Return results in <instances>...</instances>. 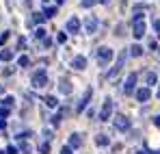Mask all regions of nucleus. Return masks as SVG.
<instances>
[{
	"label": "nucleus",
	"instance_id": "nucleus-7",
	"mask_svg": "<svg viewBox=\"0 0 160 154\" xmlns=\"http://www.w3.org/2000/svg\"><path fill=\"white\" fill-rule=\"evenodd\" d=\"M115 128L117 130H128L130 128V119H128L126 115H117V117H115Z\"/></svg>",
	"mask_w": 160,
	"mask_h": 154
},
{
	"label": "nucleus",
	"instance_id": "nucleus-15",
	"mask_svg": "<svg viewBox=\"0 0 160 154\" xmlns=\"http://www.w3.org/2000/svg\"><path fill=\"white\" fill-rule=\"evenodd\" d=\"M156 80H158V76H156L154 72H147V74H145V82H147V85H156Z\"/></svg>",
	"mask_w": 160,
	"mask_h": 154
},
{
	"label": "nucleus",
	"instance_id": "nucleus-30",
	"mask_svg": "<svg viewBox=\"0 0 160 154\" xmlns=\"http://www.w3.org/2000/svg\"><path fill=\"white\" fill-rule=\"evenodd\" d=\"M61 154H72V148H69V146H65V148L61 150Z\"/></svg>",
	"mask_w": 160,
	"mask_h": 154
},
{
	"label": "nucleus",
	"instance_id": "nucleus-5",
	"mask_svg": "<svg viewBox=\"0 0 160 154\" xmlns=\"http://www.w3.org/2000/svg\"><path fill=\"white\" fill-rule=\"evenodd\" d=\"M134 26H132V35L136 37V39H141L143 35H145V22L143 20H132Z\"/></svg>",
	"mask_w": 160,
	"mask_h": 154
},
{
	"label": "nucleus",
	"instance_id": "nucleus-28",
	"mask_svg": "<svg viewBox=\"0 0 160 154\" xmlns=\"http://www.w3.org/2000/svg\"><path fill=\"white\" fill-rule=\"evenodd\" d=\"M13 102H15V100H13L11 96H7V98H4V106H13Z\"/></svg>",
	"mask_w": 160,
	"mask_h": 154
},
{
	"label": "nucleus",
	"instance_id": "nucleus-43",
	"mask_svg": "<svg viewBox=\"0 0 160 154\" xmlns=\"http://www.w3.org/2000/svg\"><path fill=\"white\" fill-rule=\"evenodd\" d=\"M43 2H48V0H43Z\"/></svg>",
	"mask_w": 160,
	"mask_h": 154
},
{
	"label": "nucleus",
	"instance_id": "nucleus-32",
	"mask_svg": "<svg viewBox=\"0 0 160 154\" xmlns=\"http://www.w3.org/2000/svg\"><path fill=\"white\" fill-rule=\"evenodd\" d=\"M115 35H123V24L117 26V33H115Z\"/></svg>",
	"mask_w": 160,
	"mask_h": 154
},
{
	"label": "nucleus",
	"instance_id": "nucleus-42",
	"mask_svg": "<svg viewBox=\"0 0 160 154\" xmlns=\"http://www.w3.org/2000/svg\"><path fill=\"white\" fill-rule=\"evenodd\" d=\"M154 154H160V152H154Z\"/></svg>",
	"mask_w": 160,
	"mask_h": 154
},
{
	"label": "nucleus",
	"instance_id": "nucleus-25",
	"mask_svg": "<svg viewBox=\"0 0 160 154\" xmlns=\"http://www.w3.org/2000/svg\"><path fill=\"white\" fill-rule=\"evenodd\" d=\"M35 37H37V39H43V37H46V30H43V28L39 26V28L35 30Z\"/></svg>",
	"mask_w": 160,
	"mask_h": 154
},
{
	"label": "nucleus",
	"instance_id": "nucleus-10",
	"mask_svg": "<svg viewBox=\"0 0 160 154\" xmlns=\"http://www.w3.org/2000/svg\"><path fill=\"white\" fill-rule=\"evenodd\" d=\"M84 28H87L89 33H95V30H98V18H93V15H89V18L84 20Z\"/></svg>",
	"mask_w": 160,
	"mask_h": 154
},
{
	"label": "nucleus",
	"instance_id": "nucleus-37",
	"mask_svg": "<svg viewBox=\"0 0 160 154\" xmlns=\"http://www.w3.org/2000/svg\"><path fill=\"white\" fill-rule=\"evenodd\" d=\"M156 96H158V100H160V89H158V93H156Z\"/></svg>",
	"mask_w": 160,
	"mask_h": 154
},
{
	"label": "nucleus",
	"instance_id": "nucleus-39",
	"mask_svg": "<svg viewBox=\"0 0 160 154\" xmlns=\"http://www.w3.org/2000/svg\"><path fill=\"white\" fill-rule=\"evenodd\" d=\"M100 2H104V4H106V2H108V0H100Z\"/></svg>",
	"mask_w": 160,
	"mask_h": 154
},
{
	"label": "nucleus",
	"instance_id": "nucleus-6",
	"mask_svg": "<svg viewBox=\"0 0 160 154\" xmlns=\"http://www.w3.org/2000/svg\"><path fill=\"white\" fill-rule=\"evenodd\" d=\"M110 113H112V102H110V100H104V106H102V111H100V122H108Z\"/></svg>",
	"mask_w": 160,
	"mask_h": 154
},
{
	"label": "nucleus",
	"instance_id": "nucleus-35",
	"mask_svg": "<svg viewBox=\"0 0 160 154\" xmlns=\"http://www.w3.org/2000/svg\"><path fill=\"white\" fill-rule=\"evenodd\" d=\"M0 128H4V119H0Z\"/></svg>",
	"mask_w": 160,
	"mask_h": 154
},
{
	"label": "nucleus",
	"instance_id": "nucleus-17",
	"mask_svg": "<svg viewBox=\"0 0 160 154\" xmlns=\"http://www.w3.org/2000/svg\"><path fill=\"white\" fill-rule=\"evenodd\" d=\"M130 54H132V56H141V54H143V48H141L138 44H134L132 48H130Z\"/></svg>",
	"mask_w": 160,
	"mask_h": 154
},
{
	"label": "nucleus",
	"instance_id": "nucleus-13",
	"mask_svg": "<svg viewBox=\"0 0 160 154\" xmlns=\"http://www.w3.org/2000/svg\"><path fill=\"white\" fill-rule=\"evenodd\" d=\"M80 146H82V137H80L78 132H74L69 137V148H80Z\"/></svg>",
	"mask_w": 160,
	"mask_h": 154
},
{
	"label": "nucleus",
	"instance_id": "nucleus-31",
	"mask_svg": "<svg viewBox=\"0 0 160 154\" xmlns=\"http://www.w3.org/2000/svg\"><path fill=\"white\" fill-rule=\"evenodd\" d=\"M43 137H46V141H50V139H52V132H50V130H46V132H43Z\"/></svg>",
	"mask_w": 160,
	"mask_h": 154
},
{
	"label": "nucleus",
	"instance_id": "nucleus-29",
	"mask_svg": "<svg viewBox=\"0 0 160 154\" xmlns=\"http://www.w3.org/2000/svg\"><path fill=\"white\" fill-rule=\"evenodd\" d=\"M7 154H18V148H15V146H9V148H7Z\"/></svg>",
	"mask_w": 160,
	"mask_h": 154
},
{
	"label": "nucleus",
	"instance_id": "nucleus-24",
	"mask_svg": "<svg viewBox=\"0 0 160 154\" xmlns=\"http://www.w3.org/2000/svg\"><path fill=\"white\" fill-rule=\"evenodd\" d=\"M46 104H48V106H56V98H54V96H46Z\"/></svg>",
	"mask_w": 160,
	"mask_h": 154
},
{
	"label": "nucleus",
	"instance_id": "nucleus-2",
	"mask_svg": "<svg viewBox=\"0 0 160 154\" xmlns=\"http://www.w3.org/2000/svg\"><path fill=\"white\" fill-rule=\"evenodd\" d=\"M110 59H112V50H110L108 46H102V48L98 50V63H100V65H108Z\"/></svg>",
	"mask_w": 160,
	"mask_h": 154
},
{
	"label": "nucleus",
	"instance_id": "nucleus-9",
	"mask_svg": "<svg viewBox=\"0 0 160 154\" xmlns=\"http://www.w3.org/2000/svg\"><path fill=\"white\" fill-rule=\"evenodd\" d=\"M91 93H93V91H91V89H87V91H84V93H82V98H80V102H78V106H76V111H84V106H87V104H89V100H91Z\"/></svg>",
	"mask_w": 160,
	"mask_h": 154
},
{
	"label": "nucleus",
	"instance_id": "nucleus-34",
	"mask_svg": "<svg viewBox=\"0 0 160 154\" xmlns=\"http://www.w3.org/2000/svg\"><path fill=\"white\" fill-rule=\"evenodd\" d=\"M154 124H156V126H160V115H156V119H154Z\"/></svg>",
	"mask_w": 160,
	"mask_h": 154
},
{
	"label": "nucleus",
	"instance_id": "nucleus-38",
	"mask_svg": "<svg viewBox=\"0 0 160 154\" xmlns=\"http://www.w3.org/2000/svg\"><path fill=\"white\" fill-rule=\"evenodd\" d=\"M2 91H4V89H2V85H0V93H2Z\"/></svg>",
	"mask_w": 160,
	"mask_h": 154
},
{
	"label": "nucleus",
	"instance_id": "nucleus-23",
	"mask_svg": "<svg viewBox=\"0 0 160 154\" xmlns=\"http://www.w3.org/2000/svg\"><path fill=\"white\" fill-rule=\"evenodd\" d=\"M9 113H11V106H4V104H2V106H0V117H7Z\"/></svg>",
	"mask_w": 160,
	"mask_h": 154
},
{
	"label": "nucleus",
	"instance_id": "nucleus-12",
	"mask_svg": "<svg viewBox=\"0 0 160 154\" xmlns=\"http://www.w3.org/2000/svg\"><path fill=\"white\" fill-rule=\"evenodd\" d=\"M67 30H69V33H78L80 30V20L78 18H69V20H67Z\"/></svg>",
	"mask_w": 160,
	"mask_h": 154
},
{
	"label": "nucleus",
	"instance_id": "nucleus-16",
	"mask_svg": "<svg viewBox=\"0 0 160 154\" xmlns=\"http://www.w3.org/2000/svg\"><path fill=\"white\" fill-rule=\"evenodd\" d=\"M43 20H46V15H43V13H35V15H32V20H30V24H41Z\"/></svg>",
	"mask_w": 160,
	"mask_h": 154
},
{
	"label": "nucleus",
	"instance_id": "nucleus-33",
	"mask_svg": "<svg viewBox=\"0 0 160 154\" xmlns=\"http://www.w3.org/2000/svg\"><path fill=\"white\" fill-rule=\"evenodd\" d=\"M154 26H156V30L160 33V20H156V22H154Z\"/></svg>",
	"mask_w": 160,
	"mask_h": 154
},
{
	"label": "nucleus",
	"instance_id": "nucleus-19",
	"mask_svg": "<svg viewBox=\"0 0 160 154\" xmlns=\"http://www.w3.org/2000/svg\"><path fill=\"white\" fill-rule=\"evenodd\" d=\"M95 143H98V146H108V137L106 135H98V137H95Z\"/></svg>",
	"mask_w": 160,
	"mask_h": 154
},
{
	"label": "nucleus",
	"instance_id": "nucleus-36",
	"mask_svg": "<svg viewBox=\"0 0 160 154\" xmlns=\"http://www.w3.org/2000/svg\"><path fill=\"white\" fill-rule=\"evenodd\" d=\"M63 2H65V0H56V4H63Z\"/></svg>",
	"mask_w": 160,
	"mask_h": 154
},
{
	"label": "nucleus",
	"instance_id": "nucleus-27",
	"mask_svg": "<svg viewBox=\"0 0 160 154\" xmlns=\"http://www.w3.org/2000/svg\"><path fill=\"white\" fill-rule=\"evenodd\" d=\"M56 41H58V44H65V41H67V35H65V33H58V35H56Z\"/></svg>",
	"mask_w": 160,
	"mask_h": 154
},
{
	"label": "nucleus",
	"instance_id": "nucleus-3",
	"mask_svg": "<svg viewBox=\"0 0 160 154\" xmlns=\"http://www.w3.org/2000/svg\"><path fill=\"white\" fill-rule=\"evenodd\" d=\"M48 85V74H46V70H39V72H35L32 74V87H46Z\"/></svg>",
	"mask_w": 160,
	"mask_h": 154
},
{
	"label": "nucleus",
	"instance_id": "nucleus-21",
	"mask_svg": "<svg viewBox=\"0 0 160 154\" xmlns=\"http://www.w3.org/2000/svg\"><path fill=\"white\" fill-rule=\"evenodd\" d=\"M28 63H30V59H28V56H24V54L18 59V65H20V67H26Z\"/></svg>",
	"mask_w": 160,
	"mask_h": 154
},
{
	"label": "nucleus",
	"instance_id": "nucleus-11",
	"mask_svg": "<svg viewBox=\"0 0 160 154\" xmlns=\"http://www.w3.org/2000/svg\"><path fill=\"white\" fill-rule=\"evenodd\" d=\"M72 67H76V70H84V67H87V59H84V56H74V59H72Z\"/></svg>",
	"mask_w": 160,
	"mask_h": 154
},
{
	"label": "nucleus",
	"instance_id": "nucleus-1",
	"mask_svg": "<svg viewBox=\"0 0 160 154\" xmlns=\"http://www.w3.org/2000/svg\"><path fill=\"white\" fill-rule=\"evenodd\" d=\"M126 59H128V52L126 50H121L119 52V56H117V61H115V67L108 72V78H115L119 72H121V67H123V63H126Z\"/></svg>",
	"mask_w": 160,
	"mask_h": 154
},
{
	"label": "nucleus",
	"instance_id": "nucleus-26",
	"mask_svg": "<svg viewBox=\"0 0 160 154\" xmlns=\"http://www.w3.org/2000/svg\"><path fill=\"white\" fill-rule=\"evenodd\" d=\"M39 152H41V154H48V152H50V146H48V141L39 146Z\"/></svg>",
	"mask_w": 160,
	"mask_h": 154
},
{
	"label": "nucleus",
	"instance_id": "nucleus-20",
	"mask_svg": "<svg viewBox=\"0 0 160 154\" xmlns=\"http://www.w3.org/2000/svg\"><path fill=\"white\" fill-rule=\"evenodd\" d=\"M13 59V52L11 50H2L0 52V61H11Z\"/></svg>",
	"mask_w": 160,
	"mask_h": 154
},
{
	"label": "nucleus",
	"instance_id": "nucleus-8",
	"mask_svg": "<svg viewBox=\"0 0 160 154\" xmlns=\"http://www.w3.org/2000/svg\"><path fill=\"white\" fill-rule=\"evenodd\" d=\"M152 98V91L147 89V87H141V89H136V100L138 102H147Z\"/></svg>",
	"mask_w": 160,
	"mask_h": 154
},
{
	"label": "nucleus",
	"instance_id": "nucleus-4",
	"mask_svg": "<svg viewBox=\"0 0 160 154\" xmlns=\"http://www.w3.org/2000/svg\"><path fill=\"white\" fill-rule=\"evenodd\" d=\"M136 72H132V74H128V78H126V82H123V91H126V96L128 93H132L134 87H136Z\"/></svg>",
	"mask_w": 160,
	"mask_h": 154
},
{
	"label": "nucleus",
	"instance_id": "nucleus-40",
	"mask_svg": "<svg viewBox=\"0 0 160 154\" xmlns=\"http://www.w3.org/2000/svg\"><path fill=\"white\" fill-rule=\"evenodd\" d=\"M0 154H4V152H2V150H0Z\"/></svg>",
	"mask_w": 160,
	"mask_h": 154
},
{
	"label": "nucleus",
	"instance_id": "nucleus-14",
	"mask_svg": "<svg viewBox=\"0 0 160 154\" xmlns=\"http://www.w3.org/2000/svg\"><path fill=\"white\" fill-rule=\"evenodd\" d=\"M58 91H61V93H65V96H67V93H72V85H69V80H67V78H63V80H61Z\"/></svg>",
	"mask_w": 160,
	"mask_h": 154
},
{
	"label": "nucleus",
	"instance_id": "nucleus-41",
	"mask_svg": "<svg viewBox=\"0 0 160 154\" xmlns=\"http://www.w3.org/2000/svg\"><path fill=\"white\" fill-rule=\"evenodd\" d=\"M136 154H143V152H136Z\"/></svg>",
	"mask_w": 160,
	"mask_h": 154
},
{
	"label": "nucleus",
	"instance_id": "nucleus-22",
	"mask_svg": "<svg viewBox=\"0 0 160 154\" xmlns=\"http://www.w3.org/2000/svg\"><path fill=\"white\" fill-rule=\"evenodd\" d=\"M95 2H100V0H82V2H80V7H82V9H89V7H93Z\"/></svg>",
	"mask_w": 160,
	"mask_h": 154
},
{
	"label": "nucleus",
	"instance_id": "nucleus-18",
	"mask_svg": "<svg viewBox=\"0 0 160 154\" xmlns=\"http://www.w3.org/2000/svg\"><path fill=\"white\" fill-rule=\"evenodd\" d=\"M41 13H43L46 18H52V15H56V7H46Z\"/></svg>",
	"mask_w": 160,
	"mask_h": 154
}]
</instances>
